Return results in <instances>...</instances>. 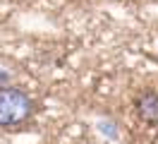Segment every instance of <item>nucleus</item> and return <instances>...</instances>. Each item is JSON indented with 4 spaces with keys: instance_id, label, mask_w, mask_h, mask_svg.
<instances>
[{
    "instance_id": "1",
    "label": "nucleus",
    "mask_w": 158,
    "mask_h": 144,
    "mask_svg": "<svg viewBox=\"0 0 158 144\" xmlns=\"http://www.w3.org/2000/svg\"><path fill=\"white\" fill-rule=\"evenodd\" d=\"M34 103L22 89L2 86L0 89V127H17L31 118Z\"/></svg>"
},
{
    "instance_id": "2",
    "label": "nucleus",
    "mask_w": 158,
    "mask_h": 144,
    "mask_svg": "<svg viewBox=\"0 0 158 144\" xmlns=\"http://www.w3.org/2000/svg\"><path fill=\"white\" fill-rule=\"evenodd\" d=\"M137 113L146 123H158V94L156 91H144L137 98Z\"/></svg>"
}]
</instances>
